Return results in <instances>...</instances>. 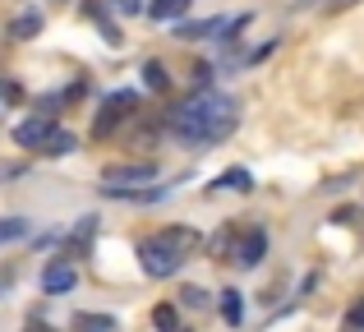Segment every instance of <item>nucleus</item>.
<instances>
[{
	"label": "nucleus",
	"mask_w": 364,
	"mask_h": 332,
	"mask_svg": "<svg viewBox=\"0 0 364 332\" xmlns=\"http://www.w3.org/2000/svg\"><path fill=\"white\" fill-rule=\"evenodd\" d=\"M240 125V111H235L231 92H217V88H198L189 102H180L171 111V134L180 144H222V139L235 134Z\"/></svg>",
	"instance_id": "obj_1"
},
{
	"label": "nucleus",
	"mask_w": 364,
	"mask_h": 332,
	"mask_svg": "<svg viewBox=\"0 0 364 332\" xmlns=\"http://www.w3.org/2000/svg\"><path fill=\"white\" fill-rule=\"evenodd\" d=\"M157 180V162H120L107 171V189H134V185H152Z\"/></svg>",
	"instance_id": "obj_2"
},
{
	"label": "nucleus",
	"mask_w": 364,
	"mask_h": 332,
	"mask_svg": "<svg viewBox=\"0 0 364 332\" xmlns=\"http://www.w3.org/2000/svg\"><path fill=\"white\" fill-rule=\"evenodd\" d=\"M139 259H143V272H148V277H176V272H180V263H185L180 254L161 250V245H152V240L139 250Z\"/></svg>",
	"instance_id": "obj_3"
},
{
	"label": "nucleus",
	"mask_w": 364,
	"mask_h": 332,
	"mask_svg": "<svg viewBox=\"0 0 364 332\" xmlns=\"http://www.w3.org/2000/svg\"><path fill=\"white\" fill-rule=\"evenodd\" d=\"M129 107H134V92H111L107 102H102V116H97V125H92V134H111V125H120L124 116H129Z\"/></svg>",
	"instance_id": "obj_4"
},
{
	"label": "nucleus",
	"mask_w": 364,
	"mask_h": 332,
	"mask_svg": "<svg viewBox=\"0 0 364 332\" xmlns=\"http://www.w3.org/2000/svg\"><path fill=\"white\" fill-rule=\"evenodd\" d=\"M51 134H55V120L51 116H33V120H23V125L14 129V144L18 148H37V153H42Z\"/></svg>",
	"instance_id": "obj_5"
},
{
	"label": "nucleus",
	"mask_w": 364,
	"mask_h": 332,
	"mask_svg": "<svg viewBox=\"0 0 364 332\" xmlns=\"http://www.w3.org/2000/svg\"><path fill=\"white\" fill-rule=\"evenodd\" d=\"M263 259H267V231L254 226V231H245L240 245H235V263H240V268H258Z\"/></svg>",
	"instance_id": "obj_6"
},
{
	"label": "nucleus",
	"mask_w": 364,
	"mask_h": 332,
	"mask_svg": "<svg viewBox=\"0 0 364 332\" xmlns=\"http://www.w3.org/2000/svg\"><path fill=\"white\" fill-rule=\"evenodd\" d=\"M74 287H79V272H74L70 263H46L42 268V291L46 296H70Z\"/></svg>",
	"instance_id": "obj_7"
},
{
	"label": "nucleus",
	"mask_w": 364,
	"mask_h": 332,
	"mask_svg": "<svg viewBox=\"0 0 364 332\" xmlns=\"http://www.w3.org/2000/svg\"><path fill=\"white\" fill-rule=\"evenodd\" d=\"M226 23L231 18H185V23H176V37L180 42H198V37H217V33H226Z\"/></svg>",
	"instance_id": "obj_8"
},
{
	"label": "nucleus",
	"mask_w": 364,
	"mask_h": 332,
	"mask_svg": "<svg viewBox=\"0 0 364 332\" xmlns=\"http://www.w3.org/2000/svg\"><path fill=\"white\" fill-rule=\"evenodd\" d=\"M194 240H198V235L189 231V226H176V231H161V235H152V245H161V250L180 254V259H185V250H189Z\"/></svg>",
	"instance_id": "obj_9"
},
{
	"label": "nucleus",
	"mask_w": 364,
	"mask_h": 332,
	"mask_svg": "<svg viewBox=\"0 0 364 332\" xmlns=\"http://www.w3.org/2000/svg\"><path fill=\"white\" fill-rule=\"evenodd\" d=\"M42 33V9H23V14L9 23V37H18V42H28V37Z\"/></svg>",
	"instance_id": "obj_10"
},
{
	"label": "nucleus",
	"mask_w": 364,
	"mask_h": 332,
	"mask_svg": "<svg viewBox=\"0 0 364 332\" xmlns=\"http://www.w3.org/2000/svg\"><path fill=\"white\" fill-rule=\"evenodd\" d=\"M189 14V0H152L148 5V18H171V23H185Z\"/></svg>",
	"instance_id": "obj_11"
},
{
	"label": "nucleus",
	"mask_w": 364,
	"mask_h": 332,
	"mask_svg": "<svg viewBox=\"0 0 364 332\" xmlns=\"http://www.w3.org/2000/svg\"><path fill=\"white\" fill-rule=\"evenodd\" d=\"M217 189H235V194H245V189H254V176H249L245 166H231L217 176Z\"/></svg>",
	"instance_id": "obj_12"
},
{
	"label": "nucleus",
	"mask_w": 364,
	"mask_h": 332,
	"mask_svg": "<svg viewBox=\"0 0 364 332\" xmlns=\"http://www.w3.org/2000/svg\"><path fill=\"white\" fill-rule=\"evenodd\" d=\"M23 235H33V222H28V217H0V245L23 240Z\"/></svg>",
	"instance_id": "obj_13"
},
{
	"label": "nucleus",
	"mask_w": 364,
	"mask_h": 332,
	"mask_svg": "<svg viewBox=\"0 0 364 332\" xmlns=\"http://www.w3.org/2000/svg\"><path fill=\"white\" fill-rule=\"evenodd\" d=\"M74 332H116L111 314H74Z\"/></svg>",
	"instance_id": "obj_14"
},
{
	"label": "nucleus",
	"mask_w": 364,
	"mask_h": 332,
	"mask_svg": "<svg viewBox=\"0 0 364 332\" xmlns=\"http://www.w3.org/2000/svg\"><path fill=\"white\" fill-rule=\"evenodd\" d=\"M74 148H79V139H74L70 129H55V134L46 139V148H42V153H46V157H65V153H74Z\"/></svg>",
	"instance_id": "obj_15"
},
{
	"label": "nucleus",
	"mask_w": 364,
	"mask_h": 332,
	"mask_svg": "<svg viewBox=\"0 0 364 332\" xmlns=\"http://www.w3.org/2000/svg\"><path fill=\"white\" fill-rule=\"evenodd\" d=\"M152 328L157 332H180V309L176 305H157L152 309Z\"/></svg>",
	"instance_id": "obj_16"
},
{
	"label": "nucleus",
	"mask_w": 364,
	"mask_h": 332,
	"mask_svg": "<svg viewBox=\"0 0 364 332\" xmlns=\"http://www.w3.org/2000/svg\"><path fill=\"white\" fill-rule=\"evenodd\" d=\"M222 318H226V323H240V318H245L240 291H222Z\"/></svg>",
	"instance_id": "obj_17"
},
{
	"label": "nucleus",
	"mask_w": 364,
	"mask_h": 332,
	"mask_svg": "<svg viewBox=\"0 0 364 332\" xmlns=\"http://www.w3.org/2000/svg\"><path fill=\"white\" fill-rule=\"evenodd\" d=\"M143 83H148L152 92H166V88H171V74L161 70L157 60H148V65H143Z\"/></svg>",
	"instance_id": "obj_18"
},
{
	"label": "nucleus",
	"mask_w": 364,
	"mask_h": 332,
	"mask_svg": "<svg viewBox=\"0 0 364 332\" xmlns=\"http://www.w3.org/2000/svg\"><path fill=\"white\" fill-rule=\"evenodd\" d=\"M180 296H185V305H189V309H203V305H208V291H198V287L180 291Z\"/></svg>",
	"instance_id": "obj_19"
},
{
	"label": "nucleus",
	"mask_w": 364,
	"mask_h": 332,
	"mask_svg": "<svg viewBox=\"0 0 364 332\" xmlns=\"http://www.w3.org/2000/svg\"><path fill=\"white\" fill-rule=\"evenodd\" d=\"M346 323H350V332H364V300H355V305H350Z\"/></svg>",
	"instance_id": "obj_20"
},
{
	"label": "nucleus",
	"mask_w": 364,
	"mask_h": 332,
	"mask_svg": "<svg viewBox=\"0 0 364 332\" xmlns=\"http://www.w3.org/2000/svg\"><path fill=\"white\" fill-rule=\"evenodd\" d=\"M111 5H116L120 14H148V9H143V0H111Z\"/></svg>",
	"instance_id": "obj_21"
},
{
	"label": "nucleus",
	"mask_w": 364,
	"mask_h": 332,
	"mask_svg": "<svg viewBox=\"0 0 364 332\" xmlns=\"http://www.w3.org/2000/svg\"><path fill=\"white\" fill-rule=\"evenodd\" d=\"M0 97L14 102V97H18V83H5V79H0Z\"/></svg>",
	"instance_id": "obj_22"
},
{
	"label": "nucleus",
	"mask_w": 364,
	"mask_h": 332,
	"mask_svg": "<svg viewBox=\"0 0 364 332\" xmlns=\"http://www.w3.org/2000/svg\"><path fill=\"white\" fill-rule=\"evenodd\" d=\"M350 5H355V0H332V9H350Z\"/></svg>",
	"instance_id": "obj_23"
},
{
	"label": "nucleus",
	"mask_w": 364,
	"mask_h": 332,
	"mask_svg": "<svg viewBox=\"0 0 364 332\" xmlns=\"http://www.w3.org/2000/svg\"><path fill=\"white\" fill-rule=\"evenodd\" d=\"M33 332H46V328H33Z\"/></svg>",
	"instance_id": "obj_24"
}]
</instances>
